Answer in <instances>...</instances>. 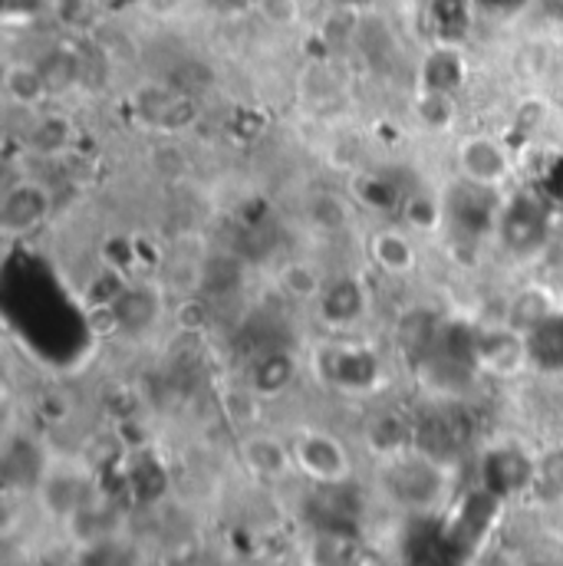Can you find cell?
<instances>
[{"label": "cell", "instance_id": "cell-1", "mask_svg": "<svg viewBox=\"0 0 563 566\" xmlns=\"http://www.w3.org/2000/svg\"><path fill=\"white\" fill-rule=\"evenodd\" d=\"M296 471L323 488H340L353 478L350 448L330 431H303L290 441Z\"/></svg>", "mask_w": 563, "mask_h": 566}, {"label": "cell", "instance_id": "cell-2", "mask_svg": "<svg viewBox=\"0 0 563 566\" xmlns=\"http://www.w3.org/2000/svg\"><path fill=\"white\" fill-rule=\"evenodd\" d=\"M383 484L393 501L419 511L441 497V468L435 461H428L425 454L396 451V454H386Z\"/></svg>", "mask_w": 563, "mask_h": 566}, {"label": "cell", "instance_id": "cell-3", "mask_svg": "<svg viewBox=\"0 0 563 566\" xmlns=\"http://www.w3.org/2000/svg\"><path fill=\"white\" fill-rule=\"evenodd\" d=\"M50 214H53V191L40 178L10 181L0 195V234L10 241L40 231Z\"/></svg>", "mask_w": 563, "mask_h": 566}, {"label": "cell", "instance_id": "cell-4", "mask_svg": "<svg viewBox=\"0 0 563 566\" xmlns=\"http://www.w3.org/2000/svg\"><path fill=\"white\" fill-rule=\"evenodd\" d=\"M455 161H458L461 181L484 188V191H498V195L508 188V181L514 175V158H511L508 145L494 136H465L458 142Z\"/></svg>", "mask_w": 563, "mask_h": 566}, {"label": "cell", "instance_id": "cell-5", "mask_svg": "<svg viewBox=\"0 0 563 566\" xmlns=\"http://www.w3.org/2000/svg\"><path fill=\"white\" fill-rule=\"evenodd\" d=\"M498 238L508 248V254L514 258H531L548 244L551 224H548V211L538 198L531 195H514L504 201V208H498Z\"/></svg>", "mask_w": 563, "mask_h": 566}, {"label": "cell", "instance_id": "cell-6", "mask_svg": "<svg viewBox=\"0 0 563 566\" xmlns=\"http://www.w3.org/2000/svg\"><path fill=\"white\" fill-rule=\"evenodd\" d=\"M369 310V296L359 277H336L326 281L320 300H316V313L330 329H353Z\"/></svg>", "mask_w": 563, "mask_h": 566}, {"label": "cell", "instance_id": "cell-7", "mask_svg": "<svg viewBox=\"0 0 563 566\" xmlns=\"http://www.w3.org/2000/svg\"><path fill=\"white\" fill-rule=\"evenodd\" d=\"M366 254H369L373 268L383 271L386 277H409L419 268L416 241L399 228H376L366 238Z\"/></svg>", "mask_w": 563, "mask_h": 566}, {"label": "cell", "instance_id": "cell-8", "mask_svg": "<svg viewBox=\"0 0 563 566\" xmlns=\"http://www.w3.org/2000/svg\"><path fill=\"white\" fill-rule=\"evenodd\" d=\"M557 313H563L561 303H557V293L548 290L544 283H531V286L518 290L508 300V306H504V326H511L521 336H531L534 329H541Z\"/></svg>", "mask_w": 563, "mask_h": 566}, {"label": "cell", "instance_id": "cell-9", "mask_svg": "<svg viewBox=\"0 0 563 566\" xmlns=\"http://www.w3.org/2000/svg\"><path fill=\"white\" fill-rule=\"evenodd\" d=\"M241 458L264 481H281L290 471H296L290 441H281L278 434H248L241 441Z\"/></svg>", "mask_w": 563, "mask_h": 566}, {"label": "cell", "instance_id": "cell-10", "mask_svg": "<svg viewBox=\"0 0 563 566\" xmlns=\"http://www.w3.org/2000/svg\"><path fill=\"white\" fill-rule=\"evenodd\" d=\"M296 379V359L283 349L264 353L254 366H251V392L261 399H278L283 396Z\"/></svg>", "mask_w": 563, "mask_h": 566}, {"label": "cell", "instance_id": "cell-11", "mask_svg": "<svg viewBox=\"0 0 563 566\" xmlns=\"http://www.w3.org/2000/svg\"><path fill=\"white\" fill-rule=\"evenodd\" d=\"M106 313L113 316V323H116L119 329L139 333L145 326H152V319H155V313H158V300H155V293H148L145 286L126 283V286L116 293V300L106 306Z\"/></svg>", "mask_w": 563, "mask_h": 566}, {"label": "cell", "instance_id": "cell-12", "mask_svg": "<svg viewBox=\"0 0 563 566\" xmlns=\"http://www.w3.org/2000/svg\"><path fill=\"white\" fill-rule=\"evenodd\" d=\"M139 106L142 113L152 123H158L161 129H178L195 119V103L185 96V90H171V86L152 90L148 96H142Z\"/></svg>", "mask_w": 563, "mask_h": 566}, {"label": "cell", "instance_id": "cell-13", "mask_svg": "<svg viewBox=\"0 0 563 566\" xmlns=\"http://www.w3.org/2000/svg\"><path fill=\"white\" fill-rule=\"evenodd\" d=\"M3 93H7V99L13 106L30 109L40 99L50 96V86H46V80H43V73H40L37 63H10L3 70Z\"/></svg>", "mask_w": 563, "mask_h": 566}, {"label": "cell", "instance_id": "cell-14", "mask_svg": "<svg viewBox=\"0 0 563 566\" xmlns=\"http://www.w3.org/2000/svg\"><path fill=\"white\" fill-rule=\"evenodd\" d=\"M396 339H399V346H403L406 356L425 359V356L431 353L435 339H438V319L431 316V310L416 306V310H409V313L399 319Z\"/></svg>", "mask_w": 563, "mask_h": 566}, {"label": "cell", "instance_id": "cell-15", "mask_svg": "<svg viewBox=\"0 0 563 566\" xmlns=\"http://www.w3.org/2000/svg\"><path fill=\"white\" fill-rule=\"evenodd\" d=\"M416 116L428 133H448L458 123V106L451 93H438V90H423L416 99Z\"/></svg>", "mask_w": 563, "mask_h": 566}, {"label": "cell", "instance_id": "cell-16", "mask_svg": "<svg viewBox=\"0 0 563 566\" xmlns=\"http://www.w3.org/2000/svg\"><path fill=\"white\" fill-rule=\"evenodd\" d=\"M323 286H326L323 274L310 261H290L281 271V290L300 303H316Z\"/></svg>", "mask_w": 563, "mask_h": 566}, {"label": "cell", "instance_id": "cell-17", "mask_svg": "<svg viewBox=\"0 0 563 566\" xmlns=\"http://www.w3.org/2000/svg\"><path fill=\"white\" fill-rule=\"evenodd\" d=\"M70 139H73V126L63 116H43L30 133V148L40 155H56L70 145Z\"/></svg>", "mask_w": 563, "mask_h": 566}, {"label": "cell", "instance_id": "cell-18", "mask_svg": "<svg viewBox=\"0 0 563 566\" xmlns=\"http://www.w3.org/2000/svg\"><path fill=\"white\" fill-rule=\"evenodd\" d=\"M461 83V63L455 53L441 50L425 63V90H438V93H455V86Z\"/></svg>", "mask_w": 563, "mask_h": 566}, {"label": "cell", "instance_id": "cell-19", "mask_svg": "<svg viewBox=\"0 0 563 566\" xmlns=\"http://www.w3.org/2000/svg\"><path fill=\"white\" fill-rule=\"evenodd\" d=\"M37 66H40V73H43V80H46L50 93L66 90V86L76 80V73H80L76 60H73L66 50H56L53 56H46V60H43V63H37Z\"/></svg>", "mask_w": 563, "mask_h": 566}, {"label": "cell", "instance_id": "cell-20", "mask_svg": "<svg viewBox=\"0 0 563 566\" xmlns=\"http://www.w3.org/2000/svg\"><path fill=\"white\" fill-rule=\"evenodd\" d=\"M306 214H310V221H313L316 228H323V231H333V221H330V214H333L340 224H346V221H350V205H346V201H340L336 195H316V198L310 201Z\"/></svg>", "mask_w": 563, "mask_h": 566}, {"label": "cell", "instance_id": "cell-21", "mask_svg": "<svg viewBox=\"0 0 563 566\" xmlns=\"http://www.w3.org/2000/svg\"><path fill=\"white\" fill-rule=\"evenodd\" d=\"M488 3H494V0H488ZM504 3H514V0H504Z\"/></svg>", "mask_w": 563, "mask_h": 566}, {"label": "cell", "instance_id": "cell-22", "mask_svg": "<svg viewBox=\"0 0 563 566\" xmlns=\"http://www.w3.org/2000/svg\"><path fill=\"white\" fill-rule=\"evenodd\" d=\"M557 3H561V7H563V0H557Z\"/></svg>", "mask_w": 563, "mask_h": 566}]
</instances>
